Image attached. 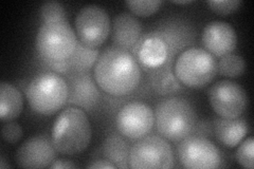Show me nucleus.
Returning a JSON list of instances; mask_svg holds the SVG:
<instances>
[{"label":"nucleus","instance_id":"7c9ffc66","mask_svg":"<svg viewBox=\"0 0 254 169\" xmlns=\"http://www.w3.org/2000/svg\"><path fill=\"white\" fill-rule=\"evenodd\" d=\"M88 168H95V169H108V168H117L115 164L109 162L108 160H98L93 162L92 164L88 165Z\"/></svg>","mask_w":254,"mask_h":169},{"label":"nucleus","instance_id":"0eeeda50","mask_svg":"<svg viewBox=\"0 0 254 169\" xmlns=\"http://www.w3.org/2000/svg\"><path fill=\"white\" fill-rule=\"evenodd\" d=\"M175 163L174 152L168 140L159 135L144 136L132 145L128 164L133 169H168Z\"/></svg>","mask_w":254,"mask_h":169},{"label":"nucleus","instance_id":"423d86ee","mask_svg":"<svg viewBox=\"0 0 254 169\" xmlns=\"http://www.w3.org/2000/svg\"><path fill=\"white\" fill-rule=\"evenodd\" d=\"M77 38L68 20L43 22L35 45L42 59L68 60L73 54Z\"/></svg>","mask_w":254,"mask_h":169},{"label":"nucleus","instance_id":"20e7f679","mask_svg":"<svg viewBox=\"0 0 254 169\" xmlns=\"http://www.w3.org/2000/svg\"><path fill=\"white\" fill-rule=\"evenodd\" d=\"M26 93L32 110L43 115H52L67 103L69 88L60 74L45 72L31 80Z\"/></svg>","mask_w":254,"mask_h":169},{"label":"nucleus","instance_id":"9d476101","mask_svg":"<svg viewBox=\"0 0 254 169\" xmlns=\"http://www.w3.org/2000/svg\"><path fill=\"white\" fill-rule=\"evenodd\" d=\"M209 102L218 116L237 118L248 107V95L244 88L231 80H219L208 93Z\"/></svg>","mask_w":254,"mask_h":169},{"label":"nucleus","instance_id":"5701e85b","mask_svg":"<svg viewBox=\"0 0 254 169\" xmlns=\"http://www.w3.org/2000/svg\"><path fill=\"white\" fill-rule=\"evenodd\" d=\"M218 65V72L221 76L229 78H237L242 76L246 71V61L241 55L228 54L222 56Z\"/></svg>","mask_w":254,"mask_h":169},{"label":"nucleus","instance_id":"dca6fc26","mask_svg":"<svg viewBox=\"0 0 254 169\" xmlns=\"http://www.w3.org/2000/svg\"><path fill=\"white\" fill-rule=\"evenodd\" d=\"M141 22L133 14L121 13L117 15L111 25V39L115 47L128 50L138 43L141 36Z\"/></svg>","mask_w":254,"mask_h":169},{"label":"nucleus","instance_id":"412c9836","mask_svg":"<svg viewBox=\"0 0 254 169\" xmlns=\"http://www.w3.org/2000/svg\"><path fill=\"white\" fill-rule=\"evenodd\" d=\"M103 156L117 168L129 167V148L127 143L118 134H111L103 144Z\"/></svg>","mask_w":254,"mask_h":169},{"label":"nucleus","instance_id":"f8f14e48","mask_svg":"<svg viewBox=\"0 0 254 169\" xmlns=\"http://www.w3.org/2000/svg\"><path fill=\"white\" fill-rule=\"evenodd\" d=\"M52 140L47 135H35L28 139L16 151L15 161L22 168L50 167L57 159Z\"/></svg>","mask_w":254,"mask_h":169},{"label":"nucleus","instance_id":"c756f323","mask_svg":"<svg viewBox=\"0 0 254 169\" xmlns=\"http://www.w3.org/2000/svg\"><path fill=\"white\" fill-rule=\"evenodd\" d=\"M213 133V125L208 120H201L195 124L194 129L190 135L202 136V138H209Z\"/></svg>","mask_w":254,"mask_h":169},{"label":"nucleus","instance_id":"aec40b11","mask_svg":"<svg viewBox=\"0 0 254 169\" xmlns=\"http://www.w3.org/2000/svg\"><path fill=\"white\" fill-rule=\"evenodd\" d=\"M172 65H164L152 69L148 82L152 89L160 95H170L181 89V84L172 70Z\"/></svg>","mask_w":254,"mask_h":169},{"label":"nucleus","instance_id":"7ed1b4c3","mask_svg":"<svg viewBox=\"0 0 254 169\" xmlns=\"http://www.w3.org/2000/svg\"><path fill=\"white\" fill-rule=\"evenodd\" d=\"M154 113L157 131L171 142H180L188 138L197 123L195 108L184 98L161 101L158 103Z\"/></svg>","mask_w":254,"mask_h":169},{"label":"nucleus","instance_id":"393cba45","mask_svg":"<svg viewBox=\"0 0 254 169\" xmlns=\"http://www.w3.org/2000/svg\"><path fill=\"white\" fill-rule=\"evenodd\" d=\"M39 16L43 22L67 20L65 7L57 1H48L42 4L39 9Z\"/></svg>","mask_w":254,"mask_h":169},{"label":"nucleus","instance_id":"4468645a","mask_svg":"<svg viewBox=\"0 0 254 169\" xmlns=\"http://www.w3.org/2000/svg\"><path fill=\"white\" fill-rule=\"evenodd\" d=\"M68 88L69 95L67 103L76 108L90 111L99 102L100 92L98 85L89 72L70 75Z\"/></svg>","mask_w":254,"mask_h":169},{"label":"nucleus","instance_id":"473e14b6","mask_svg":"<svg viewBox=\"0 0 254 169\" xmlns=\"http://www.w3.org/2000/svg\"><path fill=\"white\" fill-rule=\"evenodd\" d=\"M11 167L9 164H5V160L3 159V157L0 158V168H9Z\"/></svg>","mask_w":254,"mask_h":169},{"label":"nucleus","instance_id":"2eb2a0df","mask_svg":"<svg viewBox=\"0 0 254 169\" xmlns=\"http://www.w3.org/2000/svg\"><path fill=\"white\" fill-rule=\"evenodd\" d=\"M153 34L160 37L166 44L169 57L165 63L171 65L173 56L180 50H184L187 46L192 44L195 33L192 27L188 26L186 21L172 19L162 23V26L160 25Z\"/></svg>","mask_w":254,"mask_h":169},{"label":"nucleus","instance_id":"1a4fd4ad","mask_svg":"<svg viewBox=\"0 0 254 169\" xmlns=\"http://www.w3.org/2000/svg\"><path fill=\"white\" fill-rule=\"evenodd\" d=\"M180 164L189 169H211L221 166L219 149L208 138L189 135L177 147Z\"/></svg>","mask_w":254,"mask_h":169},{"label":"nucleus","instance_id":"39448f33","mask_svg":"<svg viewBox=\"0 0 254 169\" xmlns=\"http://www.w3.org/2000/svg\"><path fill=\"white\" fill-rule=\"evenodd\" d=\"M218 65L214 56L200 48H190L175 61L174 73L180 84L192 89H201L215 78Z\"/></svg>","mask_w":254,"mask_h":169},{"label":"nucleus","instance_id":"6ab92c4d","mask_svg":"<svg viewBox=\"0 0 254 169\" xmlns=\"http://www.w3.org/2000/svg\"><path fill=\"white\" fill-rule=\"evenodd\" d=\"M23 108L21 92L6 82L0 84V119L2 123L12 122L18 117Z\"/></svg>","mask_w":254,"mask_h":169},{"label":"nucleus","instance_id":"b1692460","mask_svg":"<svg viewBox=\"0 0 254 169\" xmlns=\"http://www.w3.org/2000/svg\"><path fill=\"white\" fill-rule=\"evenodd\" d=\"M125 4L134 16L139 17H148L155 14L162 4L160 0H128Z\"/></svg>","mask_w":254,"mask_h":169},{"label":"nucleus","instance_id":"9b49d317","mask_svg":"<svg viewBox=\"0 0 254 169\" xmlns=\"http://www.w3.org/2000/svg\"><path fill=\"white\" fill-rule=\"evenodd\" d=\"M155 125V113L148 105L141 102L126 104L117 114L118 131L129 140L146 136Z\"/></svg>","mask_w":254,"mask_h":169},{"label":"nucleus","instance_id":"bb28decb","mask_svg":"<svg viewBox=\"0 0 254 169\" xmlns=\"http://www.w3.org/2000/svg\"><path fill=\"white\" fill-rule=\"evenodd\" d=\"M210 9L218 15H230L236 12L242 5L241 0H209Z\"/></svg>","mask_w":254,"mask_h":169},{"label":"nucleus","instance_id":"6e6552de","mask_svg":"<svg viewBox=\"0 0 254 169\" xmlns=\"http://www.w3.org/2000/svg\"><path fill=\"white\" fill-rule=\"evenodd\" d=\"M75 30L79 42L92 49H98L110 34V18L102 6L88 4L77 13Z\"/></svg>","mask_w":254,"mask_h":169},{"label":"nucleus","instance_id":"f257e3e1","mask_svg":"<svg viewBox=\"0 0 254 169\" xmlns=\"http://www.w3.org/2000/svg\"><path fill=\"white\" fill-rule=\"evenodd\" d=\"M93 77L104 92L124 96L137 89L141 80V70L130 52L109 47L100 54L95 62Z\"/></svg>","mask_w":254,"mask_h":169},{"label":"nucleus","instance_id":"f3484780","mask_svg":"<svg viewBox=\"0 0 254 169\" xmlns=\"http://www.w3.org/2000/svg\"><path fill=\"white\" fill-rule=\"evenodd\" d=\"M213 132L217 141L228 148H234L249 132V126L243 118L216 117L213 122Z\"/></svg>","mask_w":254,"mask_h":169},{"label":"nucleus","instance_id":"72a5a7b5","mask_svg":"<svg viewBox=\"0 0 254 169\" xmlns=\"http://www.w3.org/2000/svg\"><path fill=\"white\" fill-rule=\"evenodd\" d=\"M173 3H176V4H190V3H193L192 0H185V1H173Z\"/></svg>","mask_w":254,"mask_h":169},{"label":"nucleus","instance_id":"2f4dec72","mask_svg":"<svg viewBox=\"0 0 254 169\" xmlns=\"http://www.w3.org/2000/svg\"><path fill=\"white\" fill-rule=\"evenodd\" d=\"M51 169H64V168H76V165L67 160H57L51 164Z\"/></svg>","mask_w":254,"mask_h":169},{"label":"nucleus","instance_id":"f03ea898","mask_svg":"<svg viewBox=\"0 0 254 169\" xmlns=\"http://www.w3.org/2000/svg\"><path fill=\"white\" fill-rule=\"evenodd\" d=\"M91 134L90 122L85 112L76 107H68L55 119L51 140L61 155L75 156L89 146Z\"/></svg>","mask_w":254,"mask_h":169},{"label":"nucleus","instance_id":"a211bd4d","mask_svg":"<svg viewBox=\"0 0 254 169\" xmlns=\"http://www.w3.org/2000/svg\"><path fill=\"white\" fill-rule=\"evenodd\" d=\"M138 54L142 65L152 69L164 65L169 57L166 44L155 34H152L143 40Z\"/></svg>","mask_w":254,"mask_h":169},{"label":"nucleus","instance_id":"cd10ccee","mask_svg":"<svg viewBox=\"0 0 254 169\" xmlns=\"http://www.w3.org/2000/svg\"><path fill=\"white\" fill-rule=\"evenodd\" d=\"M22 128L16 122H6L1 129V136L3 141L9 144L17 143L22 138Z\"/></svg>","mask_w":254,"mask_h":169},{"label":"nucleus","instance_id":"a878e982","mask_svg":"<svg viewBox=\"0 0 254 169\" xmlns=\"http://www.w3.org/2000/svg\"><path fill=\"white\" fill-rule=\"evenodd\" d=\"M236 151V160L238 164L244 168L252 169L254 167V140L249 136L245 141L243 140Z\"/></svg>","mask_w":254,"mask_h":169},{"label":"nucleus","instance_id":"ddd939ff","mask_svg":"<svg viewBox=\"0 0 254 169\" xmlns=\"http://www.w3.org/2000/svg\"><path fill=\"white\" fill-rule=\"evenodd\" d=\"M202 44L205 51L216 57L231 54L237 46L234 28L225 21H211L202 32Z\"/></svg>","mask_w":254,"mask_h":169},{"label":"nucleus","instance_id":"4be33fe9","mask_svg":"<svg viewBox=\"0 0 254 169\" xmlns=\"http://www.w3.org/2000/svg\"><path fill=\"white\" fill-rule=\"evenodd\" d=\"M99 56L100 52L98 49L87 47L78 40L73 54L68 59L70 70L73 73H87L94 68Z\"/></svg>","mask_w":254,"mask_h":169},{"label":"nucleus","instance_id":"c85d7f7f","mask_svg":"<svg viewBox=\"0 0 254 169\" xmlns=\"http://www.w3.org/2000/svg\"><path fill=\"white\" fill-rule=\"evenodd\" d=\"M44 63L48 69H50L51 72L58 74H64L70 71V66L68 60H49L43 59Z\"/></svg>","mask_w":254,"mask_h":169}]
</instances>
